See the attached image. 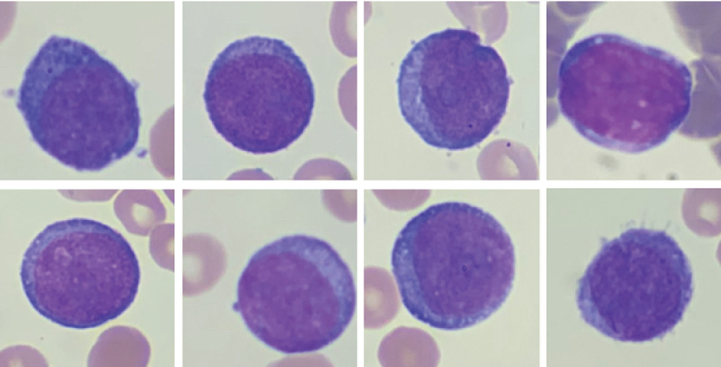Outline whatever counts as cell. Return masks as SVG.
Returning a JSON list of instances; mask_svg holds the SVG:
<instances>
[{
    "label": "cell",
    "instance_id": "obj_1",
    "mask_svg": "<svg viewBox=\"0 0 721 367\" xmlns=\"http://www.w3.org/2000/svg\"><path fill=\"white\" fill-rule=\"evenodd\" d=\"M391 270L402 304L417 321L456 331L491 317L514 285L515 249L503 225L462 201L429 206L398 234Z\"/></svg>",
    "mask_w": 721,
    "mask_h": 367
},
{
    "label": "cell",
    "instance_id": "obj_2",
    "mask_svg": "<svg viewBox=\"0 0 721 367\" xmlns=\"http://www.w3.org/2000/svg\"><path fill=\"white\" fill-rule=\"evenodd\" d=\"M692 87L677 57L612 33L575 42L557 72L563 116L591 143L629 154L661 145L684 123Z\"/></svg>",
    "mask_w": 721,
    "mask_h": 367
},
{
    "label": "cell",
    "instance_id": "obj_3",
    "mask_svg": "<svg viewBox=\"0 0 721 367\" xmlns=\"http://www.w3.org/2000/svg\"><path fill=\"white\" fill-rule=\"evenodd\" d=\"M16 107L33 140L61 164L100 171L135 148L137 87L94 48L50 36L27 66Z\"/></svg>",
    "mask_w": 721,
    "mask_h": 367
},
{
    "label": "cell",
    "instance_id": "obj_4",
    "mask_svg": "<svg viewBox=\"0 0 721 367\" xmlns=\"http://www.w3.org/2000/svg\"><path fill=\"white\" fill-rule=\"evenodd\" d=\"M353 275L328 242L294 234L258 249L237 284L233 309L263 344L285 354L337 340L356 310Z\"/></svg>",
    "mask_w": 721,
    "mask_h": 367
},
{
    "label": "cell",
    "instance_id": "obj_5",
    "mask_svg": "<svg viewBox=\"0 0 721 367\" xmlns=\"http://www.w3.org/2000/svg\"><path fill=\"white\" fill-rule=\"evenodd\" d=\"M396 84L400 114L420 139L462 151L481 143L499 125L511 80L499 53L476 32L446 28L412 45Z\"/></svg>",
    "mask_w": 721,
    "mask_h": 367
},
{
    "label": "cell",
    "instance_id": "obj_6",
    "mask_svg": "<svg viewBox=\"0 0 721 367\" xmlns=\"http://www.w3.org/2000/svg\"><path fill=\"white\" fill-rule=\"evenodd\" d=\"M137 257L128 240L100 221L72 218L47 225L26 249L22 289L42 317L86 330L122 315L140 282Z\"/></svg>",
    "mask_w": 721,
    "mask_h": 367
},
{
    "label": "cell",
    "instance_id": "obj_7",
    "mask_svg": "<svg viewBox=\"0 0 721 367\" xmlns=\"http://www.w3.org/2000/svg\"><path fill=\"white\" fill-rule=\"evenodd\" d=\"M694 292L693 272L663 230L632 228L606 241L577 290L584 321L622 342L663 337L682 321Z\"/></svg>",
    "mask_w": 721,
    "mask_h": 367
},
{
    "label": "cell",
    "instance_id": "obj_8",
    "mask_svg": "<svg viewBox=\"0 0 721 367\" xmlns=\"http://www.w3.org/2000/svg\"><path fill=\"white\" fill-rule=\"evenodd\" d=\"M203 99L216 131L253 154L282 151L304 132L315 104L308 69L285 41L252 35L227 45L209 70Z\"/></svg>",
    "mask_w": 721,
    "mask_h": 367
}]
</instances>
